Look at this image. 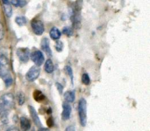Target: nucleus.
Returning a JSON list of instances; mask_svg holds the SVG:
<instances>
[{
	"instance_id": "nucleus-18",
	"label": "nucleus",
	"mask_w": 150,
	"mask_h": 131,
	"mask_svg": "<svg viewBox=\"0 0 150 131\" xmlns=\"http://www.w3.org/2000/svg\"><path fill=\"white\" fill-rule=\"evenodd\" d=\"M3 8L4 11V13L6 15L7 18H11L12 15V7L11 5V4H3Z\"/></svg>"
},
{
	"instance_id": "nucleus-25",
	"label": "nucleus",
	"mask_w": 150,
	"mask_h": 131,
	"mask_svg": "<svg viewBox=\"0 0 150 131\" xmlns=\"http://www.w3.org/2000/svg\"><path fill=\"white\" fill-rule=\"evenodd\" d=\"M65 71H66V73L68 74V75L70 77L71 82H72V84H73V71H72V68H71L69 66H66V67H65Z\"/></svg>"
},
{
	"instance_id": "nucleus-13",
	"label": "nucleus",
	"mask_w": 150,
	"mask_h": 131,
	"mask_svg": "<svg viewBox=\"0 0 150 131\" xmlns=\"http://www.w3.org/2000/svg\"><path fill=\"white\" fill-rule=\"evenodd\" d=\"M20 127L23 130H29L31 129V122L25 116H21L19 119Z\"/></svg>"
},
{
	"instance_id": "nucleus-15",
	"label": "nucleus",
	"mask_w": 150,
	"mask_h": 131,
	"mask_svg": "<svg viewBox=\"0 0 150 131\" xmlns=\"http://www.w3.org/2000/svg\"><path fill=\"white\" fill-rule=\"evenodd\" d=\"M44 69L47 74H51L54 72V63L52 61L51 59H47L45 62V66H44Z\"/></svg>"
},
{
	"instance_id": "nucleus-26",
	"label": "nucleus",
	"mask_w": 150,
	"mask_h": 131,
	"mask_svg": "<svg viewBox=\"0 0 150 131\" xmlns=\"http://www.w3.org/2000/svg\"><path fill=\"white\" fill-rule=\"evenodd\" d=\"M3 38H4V28L2 24L0 23V40H2Z\"/></svg>"
},
{
	"instance_id": "nucleus-19",
	"label": "nucleus",
	"mask_w": 150,
	"mask_h": 131,
	"mask_svg": "<svg viewBox=\"0 0 150 131\" xmlns=\"http://www.w3.org/2000/svg\"><path fill=\"white\" fill-rule=\"evenodd\" d=\"M26 3V0H11V4L15 7H24Z\"/></svg>"
},
{
	"instance_id": "nucleus-24",
	"label": "nucleus",
	"mask_w": 150,
	"mask_h": 131,
	"mask_svg": "<svg viewBox=\"0 0 150 131\" xmlns=\"http://www.w3.org/2000/svg\"><path fill=\"white\" fill-rule=\"evenodd\" d=\"M55 49L57 52H62L63 50V43L60 39H57L55 42Z\"/></svg>"
},
{
	"instance_id": "nucleus-11",
	"label": "nucleus",
	"mask_w": 150,
	"mask_h": 131,
	"mask_svg": "<svg viewBox=\"0 0 150 131\" xmlns=\"http://www.w3.org/2000/svg\"><path fill=\"white\" fill-rule=\"evenodd\" d=\"M41 46V49L43 50V52H45V53L48 56L51 57L52 56V53H51V49L49 46V40L47 38H43L40 43Z\"/></svg>"
},
{
	"instance_id": "nucleus-20",
	"label": "nucleus",
	"mask_w": 150,
	"mask_h": 131,
	"mask_svg": "<svg viewBox=\"0 0 150 131\" xmlns=\"http://www.w3.org/2000/svg\"><path fill=\"white\" fill-rule=\"evenodd\" d=\"M15 22H16V24H17V25H18L19 26H22V25H25V24H26L27 20H26V18H25V17L18 16V17H16V18H15Z\"/></svg>"
},
{
	"instance_id": "nucleus-2",
	"label": "nucleus",
	"mask_w": 150,
	"mask_h": 131,
	"mask_svg": "<svg viewBox=\"0 0 150 131\" xmlns=\"http://www.w3.org/2000/svg\"><path fill=\"white\" fill-rule=\"evenodd\" d=\"M78 115L81 125L85 127L87 123V103L83 98H82L78 103Z\"/></svg>"
},
{
	"instance_id": "nucleus-6",
	"label": "nucleus",
	"mask_w": 150,
	"mask_h": 131,
	"mask_svg": "<svg viewBox=\"0 0 150 131\" xmlns=\"http://www.w3.org/2000/svg\"><path fill=\"white\" fill-rule=\"evenodd\" d=\"M31 26H32V29H33V32L40 36V35H42L44 31H45V27H44V25L43 23L40 21V20H38V19H34L32 21L31 23Z\"/></svg>"
},
{
	"instance_id": "nucleus-12",
	"label": "nucleus",
	"mask_w": 150,
	"mask_h": 131,
	"mask_svg": "<svg viewBox=\"0 0 150 131\" xmlns=\"http://www.w3.org/2000/svg\"><path fill=\"white\" fill-rule=\"evenodd\" d=\"M8 113H0V130L6 129V127L8 126Z\"/></svg>"
},
{
	"instance_id": "nucleus-4",
	"label": "nucleus",
	"mask_w": 150,
	"mask_h": 131,
	"mask_svg": "<svg viewBox=\"0 0 150 131\" xmlns=\"http://www.w3.org/2000/svg\"><path fill=\"white\" fill-rule=\"evenodd\" d=\"M30 59L35 64V66H38V67H40L44 63V60H45L43 53L39 50L30 53Z\"/></svg>"
},
{
	"instance_id": "nucleus-21",
	"label": "nucleus",
	"mask_w": 150,
	"mask_h": 131,
	"mask_svg": "<svg viewBox=\"0 0 150 131\" xmlns=\"http://www.w3.org/2000/svg\"><path fill=\"white\" fill-rule=\"evenodd\" d=\"M25 95L22 92L18 93L17 94V102H18V105H23L25 103Z\"/></svg>"
},
{
	"instance_id": "nucleus-1",
	"label": "nucleus",
	"mask_w": 150,
	"mask_h": 131,
	"mask_svg": "<svg viewBox=\"0 0 150 131\" xmlns=\"http://www.w3.org/2000/svg\"><path fill=\"white\" fill-rule=\"evenodd\" d=\"M14 95L7 93L0 97V113H8L14 106Z\"/></svg>"
},
{
	"instance_id": "nucleus-30",
	"label": "nucleus",
	"mask_w": 150,
	"mask_h": 131,
	"mask_svg": "<svg viewBox=\"0 0 150 131\" xmlns=\"http://www.w3.org/2000/svg\"><path fill=\"white\" fill-rule=\"evenodd\" d=\"M1 1H2L3 4H9V3H10L9 0H1Z\"/></svg>"
},
{
	"instance_id": "nucleus-8",
	"label": "nucleus",
	"mask_w": 150,
	"mask_h": 131,
	"mask_svg": "<svg viewBox=\"0 0 150 131\" xmlns=\"http://www.w3.org/2000/svg\"><path fill=\"white\" fill-rule=\"evenodd\" d=\"M71 111H72V108L69 104V102H64L62 104V118L63 121H68L70 118Z\"/></svg>"
},
{
	"instance_id": "nucleus-10",
	"label": "nucleus",
	"mask_w": 150,
	"mask_h": 131,
	"mask_svg": "<svg viewBox=\"0 0 150 131\" xmlns=\"http://www.w3.org/2000/svg\"><path fill=\"white\" fill-rule=\"evenodd\" d=\"M28 109H29V112H30L31 117H32V119H33V122L35 123V125H36L38 128L41 129V128H42V125H41V123H40V118H39V116H38V114H37L36 110H35V109H33V107H32V106H29Z\"/></svg>"
},
{
	"instance_id": "nucleus-17",
	"label": "nucleus",
	"mask_w": 150,
	"mask_h": 131,
	"mask_svg": "<svg viewBox=\"0 0 150 131\" xmlns=\"http://www.w3.org/2000/svg\"><path fill=\"white\" fill-rule=\"evenodd\" d=\"M2 79H3V81H4V85H5L6 88L11 87V86L12 85V83H13V78H12L11 73L5 74L4 76H3Z\"/></svg>"
},
{
	"instance_id": "nucleus-27",
	"label": "nucleus",
	"mask_w": 150,
	"mask_h": 131,
	"mask_svg": "<svg viewBox=\"0 0 150 131\" xmlns=\"http://www.w3.org/2000/svg\"><path fill=\"white\" fill-rule=\"evenodd\" d=\"M56 87H57V89H58V91L62 94V86L60 84V83H56Z\"/></svg>"
},
{
	"instance_id": "nucleus-14",
	"label": "nucleus",
	"mask_w": 150,
	"mask_h": 131,
	"mask_svg": "<svg viewBox=\"0 0 150 131\" xmlns=\"http://www.w3.org/2000/svg\"><path fill=\"white\" fill-rule=\"evenodd\" d=\"M49 35H50V37H51V39L53 40H57V39H60L62 32H61V31L57 27H52L50 29Z\"/></svg>"
},
{
	"instance_id": "nucleus-9",
	"label": "nucleus",
	"mask_w": 150,
	"mask_h": 131,
	"mask_svg": "<svg viewBox=\"0 0 150 131\" xmlns=\"http://www.w3.org/2000/svg\"><path fill=\"white\" fill-rule=\"evenodd\" d=\"M71 20H72L73 26L76 29H78L81 26V16H80V13L76 10L73 11V13L71 15Z\"/></svg>"
},
{
	"instance_id": "nucleus-7",
	"label": "nucleus",
	"mask_w": 150,
	"mask_h": 131,
	"mask_svg": "<svg viewBox=\"0 0 150 131\" xmlns=\"http://www.w3.org/2000/svg\"><path fill=\"white\" fill-rule=\"evenodd\" d=\"M17 56L21 62L26 63L30 59V52L27 48H18L17 50Z\"/></svg>"
},
{
	"instance_id": "nucleus-28",
	"label": "nucleus",
	"mask_w": 150,
	"mask_h": 131,
	"mask_svg": "<svg viewBox=\"0 0 150 131\" xmlns=\"http://www.w3.org/2000/svg\"><path fill=\"white\" fill-rule=\"evenodd\" d=\"M18 130V129H17L16 127H13V126H11V127H9V128H7V130Z\"/></svg>"
},
{
	"instance_id": "nucleus-5",
	"label": "nucleus",
	"mask_w": 150,
	"mask_h": 131,
	"mask_svg": "<svg viewBox=\"0 0 150 131\" xmlns=\"http://www.w3.org/2000/svg\"><path fill=\"white\" fill-rule=\"evenodd\" d=\"M40 67H38V66H33L28 70V72L26 73L25 78H26V80L28 81H34L40 76Z\"/></svg>"
},
{
	"instance_id": "nucleus-3",
	"label": "nucleus",
	"mask_w": 150,
	"mask_h": 131,
	"mask_svg": "<svg viewBox=\"0 0 150 131\" xmlns=\"http://www.w3.org/2000/svg\"><path fill=\"white\" fill-rule=\"evenodd\" d=\"M11 73L10 72V64L7 57L0 53V78L4 76L5 74Z\"/></svg>"
},
{
	"instance_id": "nucleus-22",
	"label": "nucleus",
	"mask_w": 150,
	"mask_h": 131,
	"mask_svg": "<svg viewBox=\"0 0 150 131\" xmlns=\"http://www.w3.org/2000/svg\"><path fill=\"white\" fill-rule=\"evenodd\" d=\"M62 33L65 34V35L68 36V37H70V36L73 35V29H72L71 27H69V26H66V27L63 28Z\"/></svg>"
},
{
	"instance_id": "nucleus-16",
	"label": "nucleus",
	"mask_w": 150,
	"mask_h": 131,
	"mask_svg": "<svg viewBox=\"0 0 150 131\" xmlns=\"http://www.w3.org/2000/svg\"><path fill=\"white\" fill-rule=\"evenodd\" d=\"M75 99H76L75 92H73V91H67L64 94V100L67 102H69V103L74 102H75Z\"/></svg>"
},
{
	"instance_id": "nucleus-23",
	"label": "nucleus",
	"mask_w": 150,
	"mask_h": 131,
	"mask_svg": "<svg viewBox=\"0 0 150 131\" xmlns=\"http://www.w3.org/2000/svg\"><path fill=\"white\" fill-rule=\"evenodd\" d=\"M82 81H83V83L84 85H89L91 83V78H90V76H89L88 74L85 73V74H83V76H82Z\"/></svg>"
},
{
	"instance_id": "nucleus-29",
	"label": "nucleus",
	"mask_w": 150,
	"mask_h": 131,
	"mask_svg": "<svg viewBox=\"0 0 150 131\" xmlns=\"http://www.w3.org/2000/svg\"><path fill=\"white\" fill-rule=\"evenodd\" d=\"M66 130H67V131L75 130V127H73V126H70V127H68V128H66Z\"/></svg>"
}]
</instances>
